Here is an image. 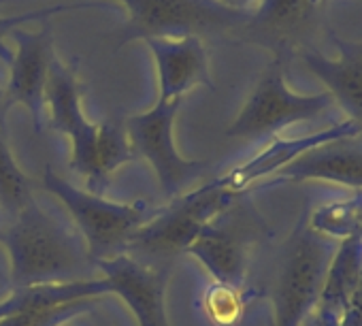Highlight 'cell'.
<instances>
[{
  "mask_svg": "<svg viewBox=\"0 0 362 326\" xmlns=\"http://www.w3.org/2000/svg\"><path fill=\"white\" fill-rule=\"evenodd\" d=\"M0 248L9 256L13 288L92 279L96 271L77 226L56 218L37 199L0 231Z\"/></svg>",
  "mask_w": 362,
  "mask_h": 326,
  "instance_id": "6da1fadb",
  "label": "cell"
},
{
  "mask_svg": "<svg viewBox=\"0 0 362 326\" xmlns=\"http://www.w3.org/2000/svg\"><path fill=\"white\" fill-rule=\"evenodd\" d=\"M45 126L71 139L69 165L88 182L92 194L103 197L111 173L134 158L126 130L113 122L92 124L86 120L75 71L58 58L52 60L45 83Z\"/></svg>",
  "mask_w": 362,
  "mask_h": 326,
  "instance_id": "7a4b0ae2",
  "label": "cell"
},
{
  "mask_svg": "<svg viewBox=\"0 0 362 326\" xmlns=\"http://www.w3.org/2000/svg\"><path fill=\"white\" fill-rule=\"evenodd\" d=\"M241 194L228 190L220 177L197 186L190 192L168 201L166 209L156 211L126 243L124 254L139 260L168 264V260L184 254L190 243Z\"/></svg>",
  "mask_w": 362,
  "mask_h": 326,
  "instance_id": "3957f363",
  "label": "cell"
},
{
  "mask_svg": "<svg viewBox=\"0 0 362 326\" xmlns=\"http://www.w3.org/2000/svg\"><path fill=\"white\" fill-rule=\"evenodd\" d=\"M43 188L66 207L73 224L86 239L90 258L94 262L124 252L128 239L153 216L149 203L143 199L130 203L107 201L73 186L52 167H45L43 171Z\"/></svg>",
  "mask_w": 362,
  "mask_h": 326,
  "instance_id": "277c9868",
  "label": "cell"
},
{
  "mask_svg": "<svg viewBox=\"0 0 362 326\" xmlns=\"http://www.w3.org/2000/svg\"><path fill=\"white\" fill-rule=\"evenodd\" d=\"M339 243L309 226H300L290 239L273 288L275 326H300L315 309L328 264Z\"/></svg>",
  "mask_w": 362,
  "mask_h": 326,
  "instance_id": "5b68a950",
  "label": "cell"
},
{
  "mask_svg": "<svg viewBox=\"0 0 362 326\" xmlns=\"http://www.w3.org/2000/svg\"><path fill=\"white\" fill-rule=\"evenodd\" d=\"M334 98L328 92L296 94L284 77V56L277 54L262 73L256 90L226 128L230 139H264L286 126L317 120L332 107Z\"/></svg>",
  "mask_w": 362,
  "mask_h": 326,
  "instance_id": "8992f818",
  "label": "cell"
},
{
  "mask_svg": "<svg viewBox=\"0 0 362 326\" xmlns=\"http://www.w3.org/2000/svg\"><path fill=\"white\" fill-rule=\"evenodd\" d=\"M128 22L119 43L132 39H179L201 37L203 30H228L245 26L250 11L228 9L216 0H122Z\"/></svg>",
  "mask_w": 362,
  "mask_h": 326,
  "instance_id": "52a82bcc",
  "label": "cell"
},
{
  "mask_svg": "<svg viewBox=\"0 0 362 326\" xmlns=\"http://www.w3.org/2000/svg\"><path fill=\"white\" fill-rule=\"evenodd\" d=\"M181 103L184 100H158L149 111L130 115L124 128L132 153L145 158L151 165L166 201L184 194L186 186L197 182L207 169V162L184 158L173 143V120Z\"/></svg>",
  "mask_w": 362,
  "mask_h": 326,
  "instance_id": "ba28073f",
  "label": "cell"
},
{
  "mask_svg": "<svg viewBox=\"0 0 362 326\" xmlns=\"http://www.w3.org/2000/svg\"><path fill=\"white\" fill-rule=\"evenodd\" d=\"M96 271L111 284V292L119 294L132 309L139 326H170L166 315L168 264L139 260L130 254H113L94 262Z\"/></svg>",
  "mask_w": 362,
  "mask_h": 326,
  "instance_id": "9c48e42d",
  "label": "cell"
},
{
  "mask_svg": "<svg viewBox=\"0 0 362 326\" xmlns=\"http://www.w3.org/2000/svg\"><path fill=\"white\" fill-rule=\"evenodd\" d=\"M11 37L18 43L13 60L9 64V83L5 88V111L13 105H24L33 115L37 132L45 128V83L54 54V35L47 22L35 33L13 30Z\"/></svg>",
  "mask_w": 362,
  "mask_h": 326,
  "instance_id": "30bf717a",
  "label": "cell"
},
{
  "mask_svg": "<svg viewBox=\"0 0 362 326\" xmlns=\"http://www.w3.org/2000/svg\"><path fill=\"white\" fill-rule=\"evenodd\" d=\"M158 66L160 103L184 100V96L197 86L214 88L209 56L201 37L179 39H145Z\"/></svg>",
  "mask_w": 362,
  "mask_h": 326,
  "instance_id": "8fae6325",
  "label": "cell"
},
{
  "mask_svg": "<svg viewBox=\"0 0 362 326\" xmlns=\"http://www.w3.org/2000/svg\"><path fill=\"white\" fill-rule=\"evenodd\" d=\"M284 182H330L362 188V136L337 139L313 147L271 175L264 184L275 186Z\"/></svg>",
  "mask_w": 362,
  "mask_h": 326,
  "instance_id": "7c38bea8",
  "label": "cell"
},
{
  "mask_svg": "<svg viewBox=\"0 0 362 326\" xmlns=\"http://www.w3.org/2000/svg\"><path fill=\"white\" fill-rule=\"evenodd\" d=\"M358 134H360L358 126L351 120H343V122H337L334 126H328V128H322L317 132H309L303 136L273 139L254 158H250L247 162H243V165L235 167L224 177H220V182L228 190L243 194L250 186H254L256 182H262V180L267 182L271 175H275L279 169L288 167L292 160H296L305 151L320 147L324 143L337 141V139H349V136H358Z\"/></svg>",
  "mask_w": 362,
  "mask_h": 326,
  "instance_id": "4fadbf2b",
  "label": "cell"
},
{
  "mask_svg": "<svg viewBox=\"0 0 362 326\" xmlns=\"http://www.w3.org/2000/svg\"><path fill=\"white\" fill-rule=\"evenodd\" d=\"M339 58L330 60L317 52L303 54L305 66L328 88L326 92L343 107L347 120L358 126L362 136V41H343L332 37Z\"/></svg>",
  "mask_w": 362,
  "mask_h": 326,
  "instance_id": "5bb4252c",
  "label": "cell"
},
{
  "mask_svg": "<svg viewBox=\"0 0 362 326\" xmlns=\"http://www.w3.org/2000/svg\"><path fill=\"white\" fill-rule=\"evenodd\" d=\"M362 277V239L349 237L339 241V248L328 264L322 292L315 305L317 326H334L343 322L349 298Z\"/></svg>",
  "mask_w": 362,
  "mask_h": 326,
  "instance_id": "9a60e30c",
  "label": "cell"
},
{
  "mask_svg": "<svg viewBox=\"0 0 362 326\" xmlns=\"http://www.w3.org/2000/svg\"><path fill=\"white\" fill-rule=\"evenodd\" d=\"M218 220L190 243L186 254L194 256L218 281V286L239 290L245 277V245L233 228L220 226Z\"/></svg>",
  "mask_w": 362,
  "mask_h": 326,
  "instance_id": "2e32d148",
  "label": "cell"
},
{
  "mask_svg": "<svg viewBox=\"0 0 362 326\" xmlns=\"http://www.w3.org/2000/svg\"><path fill=\"white\" fill-rule=\"evenodd\" d=\"M33 201H35L33 180L20 169L7 143L5 130L0 128V216L5 214L11 220Z\"/></svg>",
  "mask_w": 362,
  "mask_h": 326,
  "instance_id": "e0dca14e",
  "label": "cell"
},
{
  "mask_svg": "<svg viewBox=\"0 0 362 326\" xmlns=\"http://www.w3.org/2000/svg\"><path fill=\"white\" fill-rule=\"evenodd\" d=\"M360 224H362V192L345 201L322 205L311 214L307 226L313 233H320L328 239L343 241L349 237H358Z\"/></svg>",
  "mask_w": 362,
  "mask_h": 326,
  "instance_id": "ac0fdd59",
  "label": "cell"
},
{
  "mask_svg": "<svg viewBox=\"0 0 362 326\" xmlns=\"http://www.w3.org/2000/svg\"><path fill=\"white\" fill-rule=\"evenodd\" d=\"M320 7V0H260L252 20L247 22L254 30L290 33L300 28Z\"/></svg>",
  "mask_w": 362,
  "mask_h": 326,
  "instance_id": "d6986e66",
  "label": "cell"
},
{
  "mask_svg": "<svg viewBox=\"0 0 362 326\" xmlns=\"http://www.w3.org/2000/svg\"><path fill=\"white\" fill-rule=\"evenodd\" d=\"M96 298L88 301H77L69 305H58V307H47V309H28V311H18L0 318V326H60L75 315L92 309Z\"/></svg>",
  "mask_w": 362,
  "mask_h": 326,
  "instance_id": "ffe728a7",
  "label": "cell"
},
{
  "mask_svg": "<svg viewBox=\"0 0 362 326\" xmlns=\"http://www.w3.org/2000/svg\"><path fill=\"white\" fill-rule=\"evenodd\" d=\"M96 3H83V5H56V7H45V9H30L18 16H9V18H0V60L5 64H11L16 50L7 45L5 37L11 35L13 30L22 28L28 22H45L49 16L56 13H64V11H79V9H96Z\"/></svg>",
  "mask_w": 362,
  "mask_h": 326,
  "instance_id": "44dd1931",
  "label": "cell"
},
{
  "mask_svg": "<svg viewBox=\"0 0 362 326\" xmlns=\"http://www.w3.org/2000/svg\"><path fill=\"white\" fill-rule=\"evenodd\" d=\"M343 322H345V326H362V277L349 298V309H347Z\"/></svg>",
  "mask_w": 362,
  "mask_h": 326,
  "instance_id": "7402d4cb",
  "label": "cell"
},
{
  "mask_svg": "<svg viewBox=\"0 0 362 326\" xmlns=\"http://www.w3.org/2000/svg\"><path fill=\"white\" fill-rule=\"evenodd\" d=\"M216 3H220L228 9H235V11H247L252 5L260 3V0H216Z\"/></svg>",
  "mask_w": 362,
  "mask_h": 326,
  "instance_id": "603a6c76",
  "label": "cell"
},
{
  "mask_svg": "<svg viewBox=\"0 0 362 326\" xmlns=\"http://www.w3.org/2000/svg\"><path fill=\"white\" fill-rule=\"evenodd\" d=\"M5 90L3 88H0V128H3L5 130Z\"/></svg>",
  "mask_w": 362,
  "mask_h": 326,
  "instance_id": "cb8c5ba5",
  "label": "cell"
},
{
  "mask_svg": "<svg viewBox=\"0 0 362 326\" xmlns=\"http://www.w3.org/2000/svg\"><path fill=\"white\" fill-rule=\"evenodd\" d=\"M330 3V0H320V7H324V5H328Z\"/></svg>",
  "mask_w": 362,
  "mask_h": 326,
  "instance_id": "d4e9b609",
  "label": "cell"
},
{
  "mask_svg": "<svg viewBox=\"0 0 362 326\" xmlns=\"http://www.w3.org/2000/svg\"><path fill=\"white\" fill-rule=\"evenodd\" d=\"M358 237L362 239V224H360V231H358Z\"/></svg>",
  "mask_w": 362,
  "mask_h": 326,
  "instance_id": "484cf974",
  "label": "cell"
}]
</instances>
